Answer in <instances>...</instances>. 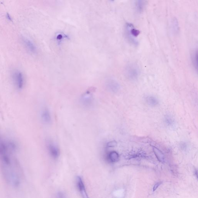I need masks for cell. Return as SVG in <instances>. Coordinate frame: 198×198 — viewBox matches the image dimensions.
Instances as JSON below:
<instances>
[{"label":"cell","instance_id":"1","mask_svg":"<svg viewBox=\"0 0 198 198\" xmlns=\"http://www.w3.org/2000/svg\"><path fill=\"white\" fill-rule=\"evenodd\" d=\"M140 73L139 67L135 63H129L125 68V77L131 81H137L139 77Z\"/></svg>","mask_w":198,"mask_h":198},{"label":"cell","instance_id":"2","mask_svg":"<svg viewBox=\"0 0 198 198\" xmlns=\"http://www.w3.org/2000/svg\"><path fill=\"white\" fill-rule=\"evenodd\" d=\"M94 88H90L81 95L80 102L82 106L87 108L93 106L94 101Z\"/></svg>","mask_w":198,"mask_h":198},{"label":"cell","instance_id":"3","mask_svg":"<svg viewBox=\"0 0 198 198\" xmlns=\"http://www.w3.org/2000/svg\"><path fill=\"white\" fill-rule=\"evenodd\" d=\"M126 32L129 39L134 45L138 44V42L136 38L139 35L140 31L135 28L133 24L127 23L126 25Z\"/></svg>","mask_w":198,"mask_h":198},{"label":"cell","instance_id":"4","mask_svg":"<svg viewBox=\"0 0 198 198\" xmlns=\"http://www.w3.org/2000/svg\"><path fill=\"white\" fill-rule=\"evenodd\" d=\"M105 85L107 90L112 93H117L120 90V85L119 82L112 78L107 79L105 81Z\"/></svg>","mask_w":198,"mask_h":198},{"label":"cell","instance_id":"5","mask_svg":"<svg viewBox=\"0 0 198 198\" xmlns=\"http://www.w3.org/2000/svg\"><path fill=\"white\" fill-rule=\"evenodd\" d=\"M47 149L48 153L52 158L56 159L60 156V151L59 149L52 142H49L47 144Z\"/></svg>","mask_w":198,"mask_h":198},{"label":"cell","instance_id":"6","mask_svg":"<svg viewBox=\"0 0 198 198\" xmlns=\"http://www.w3.org/2000/svg\"><path fill=\"white\" fill-rule=\"evenodd\" d=\"M41 118L42 122L45 124H49L52 122L50 112L48 108H43L41 112Z\"/></svg>","mask_w":198,"mask_h":198},{"label":"cell","instance_id":"7","mask_svg":"<svg viewBox=\"0 0 198 198\" xmlns=\"http://www.w3.org/2000/svg\"><path fill=\"white\" fill-rule=\"evenodd\" d=\"M14 79L17 88L21 89L23 85V78L21 72L18 71L16 72L14 74Z\"/></svg>","mask_w":198,"mask_h":198},{"label":"cell","instance_id":"8","mask_svg":"<svg viewBox=\"0 0 198 198\" xmlns=\"http://www.w3.org/2000/svg\"><path fill=\"white\" fill-rule=\"evenodd\" d=\"M77 183L78 188L79 191H80L83 197L88 198V196H87V194L86 191V188H85V184L83 183V180L80 176H78L77 177Z\"/></svg>","mask_w":198,"mask_h":198},{"label":"cell","instance_id":"9","mask_svg":"<svg viewBox=\"0 0 198 198\" xmlns=\"http://www.w3.org/2000/svg\"><path fill=\"white\" fill-rule=\"evenodd\" d=\"M145 100L149 105L152 107L157 106L159 104V101L158 98L153 95H147L145 97Z\"/></svg>","mask_w":198,"mask_h":198},{"label":"cell","instance_id":"10","mask_svg":"<svg viewBox=\"0 0 198 198\" xmlns=\"http://www.w3.org/2000/svg\"><path fill=\"white\" fill-rule=\"evenodd\" d=\"M23 42L27 49L30 52L33 54H35L36 53L37 49H36V47L31 40L27 39H24L23 40Z\"/></svg>","mask_w":198,"mask_h":198},{"label":"cell","instance_id":"11","mask_svg":"<svg viewBox=\"0 0 198 198\" xmlns=\"http://www.w3.org/2000/svg\"><path fill=\"white\" fill-rule=\"evenodd\" d=\"M152 150L158 161L161 163H164L165 161V157L163 152L155 146H152Z\"/></svg>","mask_w":198,"mask_h":198},{"label":"cell","instance_id":"12","mask_svg":"<svg viewBox=\"0 0 198 198\" xmlns=\"http://www.w3.org/2000/svg\"><path fill=\"white\" fill-rule=\"evenodd\" d=\"M137 10L139 12H141L144 9L145 5V0H135Z\"/></svg>","mask_w":198,"mask_h":198},{"label":"cell","instance_id":"13","mask_svg":"<svg viewBox=\"0 0 198 198\" xmlns=\"http://www.w3.org/2000/svg\"><path fill=\"white\" fill-rule=\"evenodd\" d=\"M119 156L116 151H112L109 154L108 159L111 162L115 163L119 159Z\"/></svg>","mask_w":198,"mask_h":198},{"label":"cell","instance_id":"14","mask_svg":"<svg viewBox=\"0 0 198 198\" xmlns=\"http://www.w3.org/2000/svg\"><path fill=\"white\" fill-rule=\"evenodd\" d=\"M192 62L193 65L194 67L195 68L196 70H197V51L194 52L192 54Z\"/></svg>","mask_w":198,"mask_h":198},{"label":"cell","instance_id":"15","mask_svg":"<svg viewBox=\"0 0 198 198\" xmlns=\"http://www.w3.org/2000/svg\"><path fill=\"white\" fill-rule=\"evenodd\" d=\"M172 28L173 29V30L175 32H177L178 31L179 29V28L178 23V21L176 18H174L173 19L172 23Z\"/></svg>","mask_w":198,"mask_h":198},{"label":"cell","instance_id":"16","mask_svg":"<svg viewBox=\"0 0 198 198\" xmlns=\"http://www.w3.org/2000/svg\"><path fill=\"white\" fill-rule=\"evenodd\" d=\"M67 38L68 37L66 35L62 33H58L56 36V40L59 42L62 41L64 39H67Z\"/></svg>","mask_w":198,"mask_h":198},{"label":"cell","instance_id":"17","mask_svg":"<svg viewBox=\"0 0 198 198\" xmlns=\"http://www.w3.org/2000/svg\"><path fill=\"white\" fill-rule=\"evenodd\" d=\"M117 144V142L115 140L110 141L107 143L106 146L108 148H112V147H115Z\"/></svg>","mask_w":198,"mask_h":198},{"label":"cell","instance_id":"18","mask_svg":"<svg viewBox=\"0 0 198 198\" xmlns=\"http://www.w3.org/2000/svg\"><path fill=\"white\" fill-rule=\"evenodd\" d=\"M161 183H161V182H160L157 183L156 184H155V185H154V187H153V192L155 191L157 189V188L159 187L160 185L161 184Z\"/></svg>","mask_w":198,"mask_h":198},{"label":"cell","instance_id":"19","mask_svg":"<svg viewBox=\"0 0 198 198\" xmlns=\"http://www.w3.org/2000/svg\"><path fill=\"white\" fill-rule=\"evenodd\" d=\"M110 1H114V0H110Z\"/></svg>","mask_w":198,"mask_h":198}]
</instances>
